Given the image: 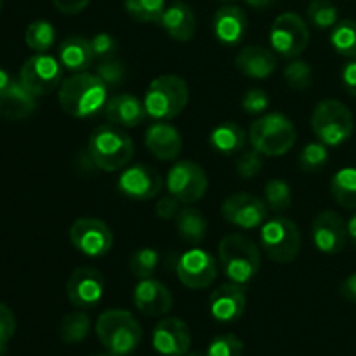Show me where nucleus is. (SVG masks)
I'll use <instances>...</instances> for the list:
<instances>
[{"label":"nucleus","instance_id":"bb28decb","mask_svg":"<svg viewBox=\"0 0 356 356\" xmlns=\"http://www.w3.org/2000/svg\"><path fill=\"white\" fill-rule=\"evenodd\" d=\"M94 61V51L90 40L80 35L65 38L59 45V63L63 68L73 73L87 72Z\"/></svg>","mask_w":356,"mask_h":356},{"label":"nucleus","instance_id":"ddd939ff","mask_svg":"<svg viewBox=\"0 0 356 356\" xmlns=\"http://www.w3.org/2000/svg\"><path fill=\"white\" fill-rule=\"evenodd\" d=\"M177 278L181 284L193 291L207 289L218 277V261L202 249H190L177 261Z\"/></svg>","mask_w":356,"mask_h":356},{"label":"nucleus","instance_id":"4468645a","mask_svg":"<svg viewBox=\"0 0 356 356\" xmlns=\"http://www.w3.org/2000/svg\"><path fill=\"white\" fill-rule=\"evenodd\" d=\"M104 296V277L99 270L80 266L70 275L66 282V298L75 308H94Z\"/></svg>","mask_w":356,"mask_h":356},{"label":"nucleus","instance_id":"c756f323","mask_svg":"<svg viewBox=\"0 0 356 356\" xmlns=\"http://www.w3.org/2000/svg\"><path fill=\"white\" fill-rule=\"evenodd\" d=\"M334 200L344 209H356V169L346 167L334 174L330 183Z\"/></svg>","mask_w":356,"mask_h":356},{"label":"nucleus","instance_id":"b1692460","mask_svg":"<svg viewBox=\"0 0 356 356\" xmlns=\"http://www.w3.org/2000/svg\"><path fill=\"white\" fill-rule=\"evenodd\" d=\"M37 108V97L19 82L13 80L0 90V117L7 120H24L31 117Z\"/></svg>","mask_w":356,"mask_h":356},{"label":"nucleus","instance_id":"6e6d98bb","mask_svg":"<svg viewBox=\"0 0 356 356\" xmlns=\"http://www.w3.org/2000/svg\"><path fill=\"white\" fill-rule=\"evenodd\" d=\"M89 356H113L111 353H96V355H89Z\"/></svg>","mask_w":356,"mask_h":356},{"label":"nucleus","instance_id":"a18cd8bd","mask_svg":"<svg viewBox=\"0 0 356 356\" xmlns=\"http://www.w3.org/2000/svg\"><path fill=\"white\" fill-rule=\"evenodd\" d=\"M270 106V97L263 89H250L247 90L242 99V108L249 115H259L266 111Z\"/></svg>","mask_w":356,"mask_h":356},{"label":"nucleus","instance_id":"13d9d810","mask_svg":"<svg viewBox=\"0 0 356 356\" xmlns=\"http://www.w3.org/2000/svg\"><path fill=\"white\" fill-rule=\"evenodd\" d=\"M221 2H235V0H221Z\"/></svg>","mask_w":356,"mask_h":356},{"label":"nucleus","instance_id":"7ed1b4c3","mask_svg":"<svg viewBox=\"0 0 356 356\" xmlns=\"http://www.w3.org/2000/svg\"><path fill=\"white\" fill-rule=\"evenodd\" d=\"M96 334L104 350L113 356L134 353L143 341V329L125 309H108L96 322Z\"/></svg>","mask_w":356,"mask_h":356},{"label":"nucleus","instance_id":"0eeeda50","mask_svg":"<svg viewBox=\"0 0 356 356\" xmlns=\"http://www.w3.org/2000/svg\"><path fill=\"white\" fill-rule=\"evenodd\" d=\"M312 129L325 146H341L353 134V113L337 99L320 101L313 110Z\"/></svg>","mask_w":356,"mask_h":356},{"label":"nucleus","instance_id":"f8f14e48","mask_svg":"<svg viewBox=\"0 0 356 356\" xmlns=\"http://www.w3.org/2000/svg\"><path fill=\"white\" fill-rule=\"evenodd\" d=\"M70 240L87 257H101L113 247L110 226L97 218H79L70 228Z\"/></svg>","mask_w":356,"mask_h":356},{"label":"nucleus","instance_id":"39448f33","mask_svg":"<svg viewBox=\"0 0 356 356\" xmlns=\"http://www.w3.org/2000/svg\"><path fill=\"white\" fill-rule=\"evenodd\" d=\"M296 127L284 113H266L252 122L249 141L254 149L266 156L285 155L296 145Z\"/></svg>","mask_w":356,"mask_h":356},{"label":"nucleus","instance_id":"de8ad7c7","mask_svg":"<svg viewBox=\"0 0 356 356\" xmlns=\"http://www.w3.org/2000/svg\"><path fill=\"white\" fill-rule=\"evenodd\" d=\"M341 80H343V87L346 89V92L356 97V59L344 65L343 72H341Z\"/></svg>","mask_w":356,"mask_h":356},{"label":"nucleus","instance_id":"5fc2aeb1","mask_svg":"<svg viewBox=\"0 0 356 356\" xmlns=\"http://www.w3.org/2000/svg\"><path fill=\"white\" fill-rule=\"evenodd\" d=\"M184 356H207V355H204V353H198V351H188L186 355Z\"/></svg>","mask_w":356,"mask_h":356},{"label":"nucleus","instance_id":"cd10ccee","mask_svg":"<svg viewBox=\"0 0 356 356\" xmlns=\"http://www.w3.org/2000/svg\"><path fill=\"white\" fill-rule=\"evenodd\" d=\"M247 141V134L238 124H233V122H225V124H219L214 131L211 132V143L212 149H216L221 155H236L243 149Z\"/></svg>","mask_w":356,"mask_h":356},{"label":"nucleus","instance_id":"f257e3e1","mask_svg":"<svg viewBox=\"0 0 356 356\" xmlns=\"http://www.w3.org/2000/svg\"><path fill=\"white\" fill-rule=\"evenodd\" d=\"M108 103V87L96 73L80 72L63 80L59 104L75 118H89L99 113Z\"/></svg>","mask_w":356,"mask_h":356},{"label":"nucleus","instance_id":"c85d7f7f","mask_svg":"<svg viewBox=\"0 0 356 356\" xmlns=\"http://www.w3.org/2000/svg\"><path fill=\"white\" fill-rule=\"evenodd\" d=\"M176 232L181 238L191 245H198L207 235V219L198 209L183 207L179 214L174 218Z\"/></svg>","mask_w":356,"mask_h":356},{"label":"nucleus","instance_id":"72a5a7b5","mask_svg":"<svg viewBox=\"0 0 356 356\" xmlns=\"http://www.w3.org/2000/svg\"><path fill=\"white\" fill-rule=\"evenodd\" d=\"M124 7L136 21L159 23L165 10V0H124Z\"/></svg>","mask_w":356,"mask_h":356},{"label":"nucleus","instance_id":"5701e85b","mask_svg":"<svg viewBox=\"0 0 356 356\" xmlns=\"http://www.w3.org/2000/svg\"><path fill=\"white\" fill-rule=\"evenodd\" d=\"M104 115L110 120V124L117 125L122 129L138 127L141 122H145L146 110L145 103L134 94H117V96L110 97L104 106Z\"/></svg>","mask_w":356,"mask_h":356},{"label":"nucleus","instance_id":"6ab92c4d","mask_svg":"<svg viewBox=\"0 0 356 356\" xmlns=\"http://www.w3.org/2000/svg\"><path fill=\"white\" fill-rule=\"evenodd\" d=\"M247 306V294L243 285L229 282L222 284L212 292L209 309L216 322L232 323L243 315Z\"/></svg>","mask_w":356,"mask_h":356},{"label":"nucleus","instance_id":"9b49d317","mask_svg":"<svg viewBox=\"0 0 356 356\" xmlns=\"http://www.w3.org/2000/svg\"><path fill=\"white\" fill-rule=\"evenodd\" d=\"M209 179L205 170L198 163L190 160H179L170 167L167 174V190L169 195L181 204H195L205 195Z\"/></svg>","mask_w":356,"mask_h":356},{"label":"nucleus","instance_id":"f3484780","mask_svg":"<svg viewBox=\"0 0 356 356\" xmlns=\"http://www.w3.org/2000/svg\"><path fill=\"white\" fill-rule=\"evenodd\" d=\"M313 243L323 254H339L346 247L348 225L337 212L323 211L315 218L312 226Z\"/></svg>","mask_w":356,"mask_h":356},{"label":"nucleus","instance_id":"2eb2a0df","mask_svg":"<svg viewBox=\"0 0 356 356\" xmlns=\"http://www.w3.org/2000/svg\"><path fill=\"white\" fill-rule=\"evenodd\" d=\"M222 218L242 229H254L268 221V207L263 200L250 193H235L225 200Z\"/></svg>","mask_w":356,"mask_h":356},{"label":"nucleus","instance_id":"8fccbe9b","mask_svg":"<svg viewBox=\"0 0 356 356\" xmlns=\"http://www.w3.org/2000/svg\"><path fill=\"white\" fill-rule=\"evenodd\" d=\"M341 296H343L348 302L356 305V273H351L350 277L341 284Z\"/></svg>","mask_w":356,"mask_h":356},{"label":"nucleus","instance_id":"4d7b16f0","mask_svg":"<svg viewBox=\"0 0 356 356\" xmlns=\"http://www.w3.org/2000/svg\"><path fill=\"white\" fill-rule=\"evenodd\" d=\"M2 6H3V0H0V10H2Z\"/></svg>","mask_w":356,"mask_h":356},{"label":"nucleus","instance_id":"a211bd4d","mask_svg":"<svg viewBox=\"0 0 356 356\" xmlns=\"http://www.w3.org/2000/svg\"><path fill=\"white\" fill-rule=\"evenodd\" d=\"M152 343L160 356H184L191 346L190 329L179 318H163L153 329Z\"/></svg>","mask_w":356,"mask_h":356},{"label":"nucleus","instance_id":"a19ab883","mask_svg":"<svg viewBox=\"0 0 356 356\" xmlns=\"http://www.w3.org/2000/svg\"><path fill=\"white\" fill-rule=\"evenodd\" d=\"M96 75L106 83V87H117L124 82L125 79V66L124 63L118 61V59L111 58V59H104L97 65L96 68Z\"/></svg>","mask_w":356,"mask_h":356},{"label":"nucleus","instance_id":"c03bdc74","mask_svg":"<svg viewBox=\"0 0 356 356\" xmlns=\"http://www.w3.org/2000/svg\"><path fill=\"white\" fill-rule=\"evenodd\" d=\"M90 45H92V51H94V58L101 59H111L115 58L118 51V44L110 33H97L90 38Z\"/></svg>","mask_w":356,"mask_h":356},{"label":"nucleus","instance_id":"603ef678","mask_svg":"<svg viewBox=\"0 0 356 356\" xmlns=\"http://www.w3.org/2000/svg\"><path fill=\"white\" fill-rule=\"evenodd\" d=\"M348 235H350L351 242H353V245L356 247V214L350 219V222H348Z\"/></svg>","mask_w":356,"mask_h":356},{"label":"nucleus","instance_id":"c9c22d12","mask_svg":"<svg viewBox=\"0 0 356 356\" xmlns=\"http://www.w3.org/2000/svg\"><path fill=\"white\" fill-rule=\"evenodd\" d=\"M264 197H266V205H270L271 211H287L292 204L291 184L285 183L284 179H270L264 186Z\"/></svg>","mask_w":356,"mask_h":356},{"label":"nucleus","instance_id":"49530a36","mask_svg":"<svg viewBox=\"0 0 356 356\" xmlns=\"http://www.w3.org/2000/svg\"><path fill=\"white\" fill-rule=\"evenodd\" d=\"M179 204L181 202L177 198H174L172 195L169 197L160 198L159 204L155 205V212L160 219H174L177 214H179Z\"/></svg>","mask_w":356,"mask_h":356},{"label":"nucleus","instance_id":"423d86ee","mask_svg":"<svg viewBox=\"0 0 356 356\" xmlns=\"http://www.w3.org/2000/svg\"><path fill=\"white\" fill-rule=\"evenodd\" d=\"M190 101L186 82L177 75H162L152 80L145 94V110L155 120H170L183 113Z\"/></svg>","mask_w":356,"mask_h":356},{"label":"nucleus","instance_id":"4c0bfd02","mask_svg":"<svg viewBox=\"0 0 356 356\" xmlns=\"http://www.w3.org/2000/svg\"><path fill=\"white\" fill-rule=\"evenodd\" d=\"M329 162V149L323 143H308L299 155V167L305 172H318Z\"/></svg>","mask_w":356,"mask_h":356},{"label":"nucleus","instance_id":"a878e982","mask_svg":"<svg viewBox=\"0 0 356 356\" xmlns=\"http://www.w3.org/2000/svg\"><path fill=\"white\" fill-rule=\"evenodd\" d=\"M159 23L169 33V37L177 42L191 40L197 31V17L193 9L184 2H174L165 7Z\"/></svg>","mask_w":356,"mask_h":356},{"label":"nucleus","instance_id":"393cba45","mask_svg":"<svg viewBox=\"0 0 356 356\" xmlns=\"http://www.w3.org/2000/svg\"><path fill=\"white\" fill-rule=\"evenodd\" d=\"M235 66L249 79H268L277 70V56L273 49L249 45L236 54Z\"/></svg>","mask_w":356,"mask_h":356},{"label":"nucleus","instance_id":"6e6552de","mask_svg":"<svg viewBox=\"0 0 356 356\" xmlns=\"http://www.w3.org/2000/svg\"><path fill=\"white\" fill-rule=\"evenodd\" d=\"M261 245L271 261L289 264L299 256L301 233L292 219L277 216L261 226Z\"/></svg>","mask_w":356,"mask_h":356},{"label":"nucleus","instance_id":"e433bc0d","mask_svg":"<svg viewBox=\"0 0 356 356\" xmlns=\"http://www.w3.org/2000/svg\"><path fill=\"white\" fill-rule=\"evenodd\" d=\"M129 266H131L132 275H134L138 280L152 278L156 266H159V252H156L155 249H149V247H143V249L136 250V252L132 254Z\"/></svg>","mask_w":356,"mask_h":356},{"label":"nucleus","instance_id":"ea45409f","mask_svg":"<svg viewBox=\"0 0 356 356\" xmlns=\"http://www.w3.org/2000/svg\"><path fill=\"white\" fill-rule=\"evenodd\" d=\"M207 356H242L243 344L235 334H222L214 337L207 348Z\"/></svg>","mask_w":356,"mask_h":356},{"label":"nucleus","instance_id":"1a4fd4ad","mask_svg":"<svg viewBox=\"0 0 356 356\" xmlns=\"http://www.w3.org/2000/svg\"><path fill=\"white\" fill-rule=\"evenodd\" d=\"M271 49L284 58H299L309 44V30L299 14L284 13L273 21L270 30Z\"/></svg>","mask_w":356,"mask_h":356},{"label":"nucleus","instance_id":"2f4dec72","mask_svg":"<svg viewBox=\"0 0 356 356\" xmlns=\"http://www.w3.org/2000/svg\"><path fill=\"white\" fill-rule=\"evenodd\" d=\"M330 44L334 51L343 58L356 59V21L343 19L332 28L330 33Z\"/></svg>","mask_w":356,"mask_h":356},{"label":"nucleus","instance_id":"dca6fc26","mask_svg":"<svg viewBox=\"0 0 356 356\" xmlns=\"http://www.w3.org/2000/svg\"><path fill=\"white\" fill-rule=\"evenodd\" d=\"M118 191L132 200H152L162 191L163 179L146 163L127 165L118 177Z\"/></svg>","mask_w":356,"mask_h":356},{"label":"nucleus","instance_id":"864d4df0","mask_svg":"<svg viewBox=\"0 0 356 356\" xmlns=\"http://www.w3.org/2000/svg\"><path fill=\"white\" fill-rule=\"evenodd\" d=\"M13 80H14L13 76H10L9 73L6 72V70H2V68H0V90H3V89H6V87L9 86V83L13 82Z\"/></svg>","mask_w":356,"mask_h":356},{"label":"nucleus","instance_id":"20e7f679","mask_svg":"<svg viewBox=\"0 0 356 356\" xmlns=\"http://www.w3.org/2000/svg\"><path fill=\"white\" fill-rule=\"evenodd\" d=\"M218 259L222 273L235 284H249L259 273V249L252 240L240 233H229L219 242Z\"/></svg>","mask_w":356,"mask_h":356},{"label":"nucleus","instance_id":"412c9836","mask_svg":"<svg viewBox=\"0 0 356 356\" xmlns=\"http://www.w3.org/2000/svg\"><path fill=\"white\" fill-rule=\"evenodd\" d=\"M145 145L159 160H176L183 149V138L174 125L159 120L146 129Z\"/></svg>","mask_w":356,"mask_h":356},{"label":"nucleus","instance_id":"58836bf2","mask_svg":"<svg viewBox=\"0 0 356 356\" xmlns=\"http://www.w3.org/2000/svg\"><path fill=\"white\" fill-rule=\"evenodd\" d=\"M284 79L291 89L294 90L309 89V86H312L313 82L312 66H309L306 61H301V59L291 61L287 66H285Z\"/></svg>","mask_w":356,"mask_h":356},{"label":"nucleus","instance_id":"3c124183","mask_svg":"<svg viewBox=\"0 0 356 356\" xmlns=\"http://www.w3.org/2000/svg\"><path fill=\"white\" fill-rule=\"evenodd\" d=\"M243 2L249 7H252V9H266V7L273 6L277 0H243Z\"/></svg>","mask_w":356,"mask_h":356},{"label":"nucleus","instance_id":"f704fd0d","mask_svg":"<svg viewBox=\"0 0 356 356\" xmlns=\"http://www.w3.org/2000/svg\"><path fill=\"white\" fill-rule=\"evenodd\" d=\"M308 19L320 30H329L339 23V10L330 0H312L308 6Z\"/></svg>","mask_w":356,"mask_h":356},{"label":"nucleus","instance_id":"79ce46f5","mask_svg":"<svg viewBox=\"0 0 356 356\" xmlns=\"http://www.w3.org/2000/svg\"><path fill=\"white\" fill-rule=\"evenodd\" d=\"M263 159H261V153L257 149H247V152L240 153V156L236 159L235 169L238 172V176H242L243 179H252L257 174L263 170Z\"/></svg>","mask_w":356,"mask_h":356},{"label":"nucleus","instance_id":"4be33fe9","mask_svg":"<svg viewBox=\"0 0 356 356\" xmlns=\"http://www.w3.org/2000/svg\"><path fill=\"white\" fill-rule=\"evenodd\" d=\"M216 38L225 45H236L243 40L249 30L247 14L238 6H225L216 10L212 19Z\"/></svg>","mask_w":356,"mask_h":356},{"label":"nucleus","instance_id":"9d476101","mask_svg":"<svg viewBox=\"0 0 356 356\" xmlns=\"http://www.w3.org/2000/svg\"><path fill=\"white\" fill-rule=\"evenodd\" d=\"M63 80V65L59 59L47 52H37L24 61L19 72V82L33 94L35 97L47 96L58 89Z\"/></svg>","mask_w":356,"mask_h":356},{"label":"nucleus","instance_id":"09e8293b","mask_svg":"<svg viewBox=\"0 0 356 356\" xmlns=\"http://www.w3.org/2000/svg\"><path fill=\"white\" fill-rule=\"evenodd\" d=\"M90 0H52L56 9L63 14H79L89 6Z\"/></svg>","mask_w":356,"mask_h":356},{"label":"nucleus","instance_id":"aec40b11","mask_svg":"<svg viewBox=\"0 0 356 356\" xmlns=\"http://www.w3.org/2000/svg\"><path fill=\"white\" fill-rule=\"evenodd\" d=\"M134 306L146 316H162L172 308V294L159 280L146 278L134 287Z\"/></svg>","mask_w":356,"mask_h":356},{"label":"nucleus","instance_id":"37998d69","mask_svg":"<svg viewBox=\"0 0 356 356\" xmlns=\"http://www.w3.org/2000/svg\"><path fill=\"white\" fill-rule=\"evenodd\" d=\"M16 332V316L7 305L0 302V356L7 355V344Z\"/></svg>","mask_w":356,"mask_h":356},{"label":"nucleus","instance_id":"473e14b6","mask_svg":"<svg viewBox=\"0 0 356 356\" xmlns=\"http://www.w3.org/2000/svg\"><path fill=\"white\" fill-rule=\"evenodd\" d=\"M26 45L35 52H47L54 45L56 30L49 21L37 19L28 24L26 33H24Z\"/></svg>","mask_w":356,"mask_h":356},{"label":"nucleus","instance_id":"7c9ffc66","mask_svg":"<svg viewBox=\"0 0 356 356\" xmlns=\"http://www.w3.org/2000/svg\"><path fill=\"white\" fill-rule=\"evenodd\" d=\"M90 332V318L83 312H73L63 316L59 323V337L65 344H80Z\"/></svg>","mask_w":356,"mask_h":356},{"label":"nucleus","instance_id":"f03ea898","mask_svg":"<svg viewBox=\"0 0 356 356\" xmlns=\"http://www.w3.org/2000/svg\"><path fill=\"white\" fill-rule=\"evenodd\" d=\"M87 152L92 156L97 169L104 172H117L131 163L134 156V143L122 127L104 124L92 131Z\"/></svg>","mask_w":356,"mask_h":356}]
</instances>
